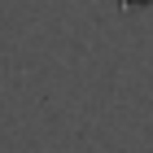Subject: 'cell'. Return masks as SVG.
Here are the masks:
<instances>
[{
  "mask_svg": "<svg viewBox=\"0 0 153 153\" xmlns=\"http://www.w3.org/2000/svg\"><path fill=\"white\" fill-rule=\"evenodd\" d=\"M123 9H140V4H153V0H118Z\"/></svg>",
  "mask_w": 153,
  "mask_h": 153,
  "instance_id": "6da1fadb",
  "label": "cell"
}]
</instances>
